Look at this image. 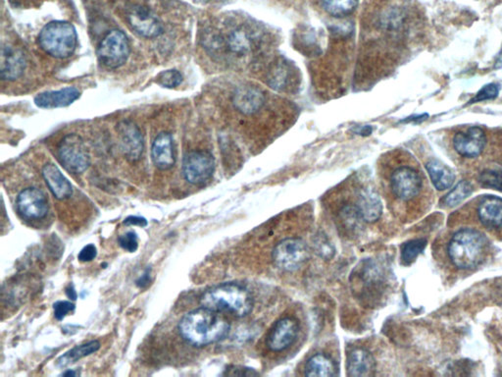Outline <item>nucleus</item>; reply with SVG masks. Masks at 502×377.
<instances>
[{
	"mask_svg": "<svg viewBox=\"0 0 502 377\" xmlns=\"http://www.w3.org/2000/svg\"><path fill=\"white\" fill-rule=\"evenodd\" d=\"M494 251L490 236L471 226L448 227L433 246L436 264L450 278L473 274L487 264Z\"/></svg>",
	"mask_w": 502,
	"mask_h": 377,
	"instance_id": "1",
	"label": "nucleus"
},
{
	"mask_svg": "<svg viewBox=\"0 0 502 377\" xmlns=\"http://www.w3.org/2000/svg\"><path fill=\"white\" fill-rule=\"evenodd\" d=\"M387 188L392 211L405 222L419 220L433 204V192L426 177L412 160H405L389 169Z\"/></svg>",
	"mask_w": 502,
	"mask_h": 377,
	"instance_id": "2",
	"label": "nucleus"
},
{
	"mask_svg": "<svg viewBox=\"0 0 502 377\" xmlns=\"http://www.w3.org/2000/svg\"><path fill=\"white\" fill-rule=\"evenodd\" d=\"M478 228L487 236L502 241V199L496 195H482L452 213L447 227Z\"/></svg>",
	"mask_w": 502,
	"mask_h": 377,
	"instance_id": "3",
	"label": "nucleus"
},
{
	"mask_svg": "<svg viewBox=\"0 0 502 377\" xmlns=\"http://www.w3.org/2000/svg\"><path fill=\"white\" fill-rule=\"evenodd\" d=\"M231 325L218 311L204 308L186 313L179 323L182 337L191 345L203 347L225 339Z\"/></svg>",
	"mask_w": 502,
	"mask_h": 377,
	"instance_id": "4",
	"label": "nucleus"
},
{
	"mask_svg": "<svg viewBox=\"0 0 502 377\" xmlns=\"http://www.w3.org/2000/svg\"><path fill=\"white\" fill-rule=\"evenodd\" d=\"M200 302L204 308L239 318L251 313L253 309L251 293L244 286L235 283L222 284L212 288L203 294Z\"/></svg>",
	"mask_w": 502,
	"mask_h": 377,
	"instance_id": "5",
	"label": "nucleus"
},
{
	"mask_svg": "<svg viewBox=\"0 0 502 377\" xmlns=\"http://www.w3.org/2000/svg\"><path fill=\"white\" fill-rule=\"evenodd\" d=\"M39 43L48 55L55 58H67L73 55L78 43L73 25L55 21L44 26L39 32Z\"/></svg>",
	"mask_w": 502,
	"mask_h": 377,
	"instance_id": "6",
	"label": "nucleus"
},
{
	"mask_svg": "<svg viewBox=\"0 0 502 377\" xmlns=\"http://www.w3.org/2000/svg\"><path fill=\"white\" fill-rule=\"evenodd\" d=\"M271 257L273 264L281 271H296L309 260V246L301 238L289 237L276 244Z\"/></svg>",
	"mask_w": 502,
	"mask_h": 377,
	"instance_id": "7",
	"label": "nucleus"
},
{
	"mask_svg": "<svg viewBox=\"0 0 502 377\" xmlns=\"http://www.w3.org/2000/svg\"><path fill=\"white\" fill-rule=\"evenodd\" d=\"M57 157L62 166L72 174L83 173L90 164V151L78 135H67L60 141Z\"/></svg>",
	"mask_w": 502,
	"mask_h": 377,
	"instance_id": "8",
	"label": "nucleus"
},
{
	"mask_svg": "<svg viewBox=\"0 0 502 377\" xmlns=\"http://www.w3.org/2000/svg\"><path fill=\"white\" fill-rule=\"evenodd\" d=\"M130 44L125 32L114 29L100 41L97 57L107 68L116 69L127 61L130 55Z\"/></svg>",
	"mask_w": 502,
	"mask_h": 377,
	"instance_id": "9",
	"label": "nucleus"
},
{
	"mask_svg": "<svg viewBox=\"0 0 502 377\" xmlns=\"http://www.w3.org/2000/svg\"><path fill=\"white\" fill-rule=\"evenodd\" d=\"M214 170V157L209 151H191L184 158V176L193 185L206 183L213 175Z\"/></svg>",
	"mask_w": 502,
	"mask_h": 377,
	"instance_id": "10",
	"label": "nucleus"
},
{
	"mask_svg": "<svg viewBox=\"0 0 502 377\" xmlns=\"http://www.w3.org/2000/svg\"><path fill=\"white\" fill-rule=\"evenodd\" d=\"M300 325L298 320L291 316L277 321L268 332L265 346L270 352L281 353L293 346L298 339Z\"/></svg>",
	"mask_w": 502,
	"mask_h": 377,
	"instance_id": "11",
	"label": "nucleus"
},
{
	"mask_svg": "<svg viewBox=\"0 0 502 377\" xmlns=\"http://www.w3.org/2000/svg\"><path fill=\"white\" fill-rule=\"evenodd\" d=\"M131 29L146 39L157 38L163 32L162 23L153 11L147 7L135 6L127 13Z\"/></svg>",
	"mask_w": 502,
	"mask_h": 377,
	"instance_id": "12",
	"label": "nucleus"
},
{
	"mask_svg": "<svg viewBox=\"0 0 502 377\" xmlns=\"http://www.w3.org/2000/svg\"><path fill=\"white\" fill-rule=\"evenodd\" d=\"M17 209L25 220H43L49 211L48 197L39 188H25L18 195Z\"/></svg>",
	"mask_w": 502,
	"mask_h": 377,
	"instance_id": "13",
	"label": "nucleus"
},
{
	"mask_svg": "<svg viewBox=\"0 0 502 377\" xmlns=\"http://www.w3.org/2000/svg\"><path fill=\"white\" fill-rule=\"evenodd\" d=\"M487 137L481 127L468 128L465 132H459L454 138V148L461 157L477 158L482 155Z\"/></svg>",
	"mask_w": 502,
	"mask_h": 377,
	"instance_id": "14",
	"label": "nucleus"
},
{
	"mask_svg": "<svg viewBox=\"0 0 502 377\" xmlns=\"http://www.w3.org/2000/svg\"><path fill=\"white\" fill-rule=\"evenodd\" d=\"M117 133L126 158L132 162H137L144 148V136L139 128L132 121H122L117 125Z\"/></svg>",
	"mask_w": 502,
	"mask_h": 377,
	"instance_id": "15",
	"label": "nucleus"
},
{
	"mask_svg": "<svg viewBox=\"0 0 502 377\" xmlns=\"http://www.w3.org/2000/svg\"><path fill=\"white\" fill-rule=\"evenodd\" d=\"M233 106L245 116L258 113L265 104V95L260 88L242 85L235 88L232 97Z\"/></svg>",
	"mask_w": 502,
	"mask_h": 377,
	"instance_id": "16",
	"label": "nucleus"
},
{
	"mask_svg": "<svg viewBox=\"0 0 502 377\" xmlns=\"http://www.w3.org/2000/svg\"><path fill=\"white\" fill-rule=\"evenodd\" d=\"M354 204L362 220L372 223L380 220L383 211L382 202L379 195L372 188H359Z\"/></svg>",
	"mask_w": 502,
	"mask_h": 377,
	"instance_id": "17",
	"label": "nucleus"
},
{
	"mask_svg": "<svg viewBox=\"0 0 502 377\" xmlns=\"http://www.w3.org/2000/svg\"><path fill=\"white\" fill-rule=\"evenodd\" d=\"M26 68V58L22 50L12 46L2 48L0 76L2 80L14 81L22 75Z\"/></svg>",
	"mask_w": 502,
	"mask_h": 377,
	"instance_id": "18",
	"label": "nucleus"
},
{
	"mask_svg": "<svg viewBox=\"0 0 502 377\" xmlns=\"http://www.w3.org/2000/svg\"><path fill=\"white\" fill-rule=\"evenodd\" d=\"M151 157L158 169L168 170L174 166L176 155L171 134L163 132L156 137L151 148Z\"/></svg>",
	"mask_w": 502,
	"mask_h": 377,
	"instance_id": "19",
	"label": "nucleus"
},
{
	"mask_svg": "<svg viewBox=\"0 0 502 377\" xmlns=\"http://www.w3.org/2000/svg\"><path fill=\"white\" fill-rule=\"evenodd\" d=\"M43 177L46 185L57 200H66L73 194V187L55 164H48L44 166Z\"/></svg>",
	"mask_w": 502,
	"mask_h": 377,
	"instance_id": "20",
	"label": "nucleus"
},
{
	"mask_svg": "<svg viewBox=\"0 0 502 377\" xmlns=\"http://www.w3.org/2000/svg\"><path fill=\"white\" fill-rule=\"evenodd\" d=\"M375 371V358L369 351L357 348L350 352L347 358V374L349 376H372Z\"/></svg>",
	"mask_w": 502,
	"mask_h": 377,
	"instance_id": "21",
	"label": "nucleus"
},
{
	"mask_svg": "<svg viewBox=\"0 0 502 377\" xmlns=\"http://www.w3.org/2000/svg\"><path fill=\"white\" fill-rule=\"evenodd\" d=\"M80 95V92L76 88H65L37 95L35 104L41 108H57L70 106L76 102Z\"/></svg>",
	"mask_w": 502,
	"mask_h": 377,
	"instance_id": "22",
	"label": "nucleus"
},
{
	"mask_svg": "<svg viewBox=\"0 0 502 377\" xmlns=\"http://www.w3.org/2000/svg\"><path fill=\"white\" fill-rule=\"evenodd\" d=\"M337 371V365L333 358L322 353L310 357L305 367L307 376H335L338 374Z\"/></svg>",
	"mask_w": 502,
	"mask_h": 377,
	"instance_id": "23",
	"label": "nucleus"
},
{
	"mask_svg": "<svg viewBox=\"0 0 502 377\" xmlns=\"http://www.w3.org/2000/svg\"><path fill=\"white\" fill-rule=\"evenodd\" d=\"M226 46L233 55L244 57L253 48V38L245 28H237L229 35Z\"/></svg>",
	"mask_w": 502,
	"mask_h": 377,
	"instance_id": "24",
	"label": "nucleus"
},
{
	"mask_svg": "<svg viewBox=\"0 0 502 377\" xmlns=\"http://www.w3.org/2000/svg\"><path fill=\"white\" fill-rule=\"evenodd\" d=\"M426 169L432 183L438 191L447 190L454 185L455 180L454 172L438 160H429L426 164Z\"/></svg>",
	"mask_w": 502,
	"mask_h": 377,
	"instance_id": "25",
	"label": "nucleus"
},
{
	"mask_svg": "<svg viewBox=\"0 0 502 377\" xmlns=\"http://www.w3.org/2000/svg\"><path fill=\"white\" fill-rule=\"evenodd\" d=\"M100 349V343L97 340L81 344V345L74 347L71 350L68 351L61 357L58 358L57 364L59 367H66L68 365L75 364L81 358L88 357L92 354L97 352Z\"/></svg>",
	"mask_w": 502,
	"mask_h": 377,
	"instance_id": "26",
	"label": "nucleus"
},
{
	"mask_svg": "<svg viewBox=\"0 0 502 377\" xmlns=\"http://www.w3.org/2000/svg\"><path fill=\"white\" fill-rule=\"evenodd\" d=\"M473 193V186L468 181H461L455 186L454 190L450 193L441 201L443 208L450 209L454 208L455 206L459 204L460 202L464 201Z\"/></svg>",
	"mask_w": 502,
	"mask_h": 377,
	"instance_id": "27",
	"label": "nucleus"
},
{
	"mask_svg": "<svg viewBox=\"0 0 502 377\" xmlns=\"http://www.w3.org/2000/svg\"><path fill=\"white\" fill-rule=\"evenodd\" d=\"M358 0H322L325 10L333 16L342 17L356 10Z\"/></svg>",
	"mask_w": 502,
	"mask_h": 377,
	"instance_id": "28",
	"label": "nucleus"
},
{
	"mask_svg": "<svg viewBox=\"0 0 502 377\" xmlns=\"http://www.w3.org/2000/svg\"><path fill=\"white\" fill-rule=\"evenodd\" d=\"M338 220L343 228L350 231H356L361 226L362 218L357 211L356 204H347L342 206L338 213Z\"/></svg>",
	"mask_w": 502,
	"mask_h": 377,
	"instance_id": "29",
	"label": "nucleus"
},
{
	"mask_svg": "<svg viewBox=\"0 0 502 377\" xmlns=\"http://www.w3.org/2000/svg\"><path fill=\"white\" fill-rule=\"evenodd\" d=\"M427 241L425 239L412 240V241L403 244L401 246V260L403 264H412L424 250Z\"/></svg>",
	"mask_w": 502,
	"mask_h": 377,
	"instance_id": "30",
	"label": "nucleus"
},
{
	"mask_svg": "<svg viewBox=\"0 0 502 377\" xmlns=\"http://www.w3.org/2000/svg\"><path fill=\"white\" fill-rule=\"evenodd\" d=\"M479 183L482 187L494 188L502 192L501 170H485L479 176Z\"/></svg>",
	"mask_w": 502,
	"mask_h": 377,
	"instance_id": "31",
	"label": "nucleus"
},
{
	"mask_svg": "<svg viewBox=\"0 0 502 377\" xmlns=\"http://www.w3.org/2000/svg\"><path fill=\"white\" fill-rule=\"evenodd\" d=\"M289 70L286 65L277 64L270 72L269 85L276 90H282L288 84Z\"/></svg>",
	"mask_w": 502,
	"mask_h": 377,
	"instance_id": "32",
	"label": "nucleus"
},
{
	"mask_svg": "<svg viewBox=\"0 0 502 377\" xmlns=\"http://www.w3.org/2000/svg\"><path fill=\"white\" fill-rule=\"evenodd\" d=\"M156 82L163 88H176L183 82V76L177 70H167L161 72Z\"/></svg>",
	"mask_w": 502,
	"mask_h": 377,
	"instance_id": "33",
	"label": "nucleus"
},
{
	"mask_svg": "<svg viewBox=\"0 0 502 377\" xmlns=\"http://www.w3.org/2000/svg\"><path fill=\"white\" fill-rule=\"evenodd\" d=\"M499 94V86L496 85V84H489V85L485 86V87L483 88L477 95H476V97L469 102L468 104L496 99Z\"/></svg>",
	"mask_w": 502,
	"mask_h": 377,
	"instance_id": "34",
	"label": "nucleus"
},
{
	"mask_svg": "<svg viewBox=\"0 0 502 377\" xmlns=\"http://www.w3.org/2000/svg\"><path fill=\"white\" fill-rule=\"evenodd\" d=\"M119 244L124 250L129 251V253H135L139 248V238H137V233L130 231L119 237Z\"/></svg>",
	"mask_w": 502,
	"mask_h": 377,
	"instance_id": "35",
	"label": "nucleus"
},
{
	"mask_svg": "<svg viewBox=\"0 0 502 377\" xmlns=\"http://www.w3.org/2000/svg\"><path fill=\"white\" fill-rule=\"evenodd\" d=\"M53 309L56 320H62L68 313L74 311L75 304L69 301H58L53 304Z\"/></svg>",
	"mask_w": 502,
	"mask_h": 377,
	"instance_id": "36",
	"label": "nucleus"
},
{
	"mask_svg": "<svg viewBox=\"0 0 502 377\" xmlns=\"http://www.w3.org/2000/svg\"><path fill=\"white\" fill-rule=\"evenodd\" d=\"M97 251L95 245L90 244V245L84 246L81 249L80 253H79L78 258L81 262H92L97 257Z\"/></svg>",
	"mask_w": 502,
	"mask_h": 377,
	"instance_id": "37",
	"label": "nucleus"
},
{
	"mask_svg": "<svg viewBox=\"0 0 502 377\" xmlns=\"http://www.w3.org/2000/svg\"><path fill=\"white\" fill-rule=\"evenodd\" d=\"M225 374H227V376H258V374L255 371H253V369H247V367H233L230 369H227V372Z\"/></svg>",
	"mask_w": 502,
	"mask_h": 377,
	"instance_id": "38",
	"label": "nucleus"
},
{
	"mask_svg": "<svg viewBox=\"0 0 502 377\" xmlns=\"http://www.w3.org/2000/svg\"><path fill=\"white\" fill-rule=\"evenodd\" d=\"M124 224L128 225V226L146 227L147 220L144 218H141V216H129L124 221Z\"/></svg>",
	"mask_w": 502,
	"mask_h": 377,
	"instance_id": "39",
	"label": "nucleus"
},
{
	"mask_svg": "<svg viewBox=\"0 0 502 377\" xmlns=\"http://www.w3.org/2000/svg\"><path fill=\"white\" fill-rule=\"evenodd\" d=\"M151 282V274H149V269H147L146 272L137 280V286L139 288H144L148 285Z\"/></svg>",
	"mask_w": 502,
	"mask_h": 377,
	"instance_id": "40",
	"label": "nucleus"
},
{
	"mask_svg": "<svg viewBox=\"0 0 502 377\" xmlns=\"http://www.w3.org/2000/svg\"><path fill=\"white\" fill-rule=\"evenodd\" d=\"M66 295L69 299L77 300V293L73 285H69L66 288Z\"/></svg>",
	"mask_w": 502,
	"mask_h": 377,
	"instance_id": "41",
	"label": "nucleus"
},
{
	"mask_svg": "<svg viewBox=\"0 0 502 377\" xmlns=\"http://www.w3.org/2000/svg\"><path fill=\"white\" fill-rule=\"evenodd\" d=\"M371 132H372V128H371V127H363V128H362L361 131L359 132V133H360V134L361 135H363V136H364V135H369V134H370Z\"/></svg>",
	"mask_w": 502,
	"mask_h": 377,
	"instance_id": "42",
	"label": "nucleus"
},
{
	"mask_svg": "<svg viewBox=\"0 0 502 377\" xmlns=\"http://www.w3.org/2000/svg\"><path fill=\"white\" fill-rule=\"evenodd\" d=\"M63 376H77V374H76V372H75L73 371H68L66 372H64V374H63Z\"/></svg>",
	"mask_w": 502,
	"mask_h": 377,
	"instance_id": "43",
	"label": "nucleus"
},
{
	"mask_svg": "<svg viewBox=\"0 0 502 377\" xmlns=\"http://www.w3.org/2000/svg\"><path fill=\"white\" fill-rule=\"evenodd\" d=\"M196 2H202V3H205V2H209L210 0H195Z\"/></svg>",
	"mask_w": 502,
	"mask_h": 377,
	"instance_id": "44",
	"label": "nucleus"
}]
</instances>
